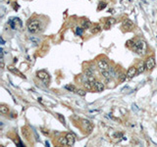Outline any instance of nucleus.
Returning a JSON list of instances; mask_svg holds the SVG:
<instances>
[{
    "label": "nucleus",
    "mask_w": 157,
    "mask_h": 147,
    "mask_svg": "<svg viewBox=\"0 0 157 147\" xmlns=\"http://www.w3.org/2000/svg\"><path fill=\"white\" fill-rule=\"evenodd\" d=\"M39 28H40V22L38 20H33V21L30 22L29 25H28V29L31 33L37 32L38 29H39Z\"/></svg>",
    "instance_id": "f257e3e1"
},
{
    "label": "nucleus",
    "mask_w": 157,
    "mask_h": 147,
    "mask_svg": "<svg viewBox=\"0 0 157 147\" xmlns=\"http://www.w3.org/2000/svg\"><path fill=\"white\" fill-rule=\"evenodd\" d=\"M147 50V45H146V42L143 41V40H140L138 43H137V51L139 54H144L145 51Z\"/></svg>",
    "instance_id": "f03ea898"
},
{
    "label": "nucleus",
    "mask_w": 157,
    "mask_h": 147,
    "mask_svg": "<svg viewBox=\"0 0 157 147\" xmlns=\"http://www.w3.org/2000/svg\"><path fill=\"white\" fill-rule=\"evenodd\" d=\"M144 64H145V67H146V70H152L154 67H155V59H154V57H148L146 60H145V62H144Z\"/></svg>",
    "instance_id": "7ed1b4c3"
},
{
    "label": "nucleus",
    "mask_w": 157,
    "mask_h": 147,
    "mask_svg": "<svg viewBox=\"0 0 157 147\" xmlns=\"http://www.w3.org/2000/svg\"><path fill=\"white\" fill-rule=\"evenodd\" d=\"M36 76H37L39 79L43 80V81L45 82V84H47V81L49 80V74L46 73L45 71H38V72L36 73Z\"/></svg>",
    "instance_id": "20e7f679"
},
{
    "label": "nucleus",
    "mask_w": 157,
    "mask_h": 147,
    "mask_svg": "<svg viewBox=\"0 0 157 147\" xmlns=\"http://www.w3.org/2000/svg\"><path fill=\"white\" fill-rule=\"evenodd\" d=\"M8 70L10 71V72H12L13 74H17V75H19L20 77H22V78H26V76H25V74H22L17 68H15L13 65H10V66H8Z\"/></svg>",
    "instance_id": "39448f33"
},
{
    "label": "nucleus",
    "mask_w": 157,
    "mask_h": 147,
    "mask_svg": "<svg viewBox=\"0 0 157 147\" xmlns=\"http://www.w3.org/2000/svg\"><path fill=\"white\" fill-rule=\"evenodd\" d=\"M136 74H138V68L131 67L127 72V78H133Z\"/></svg>",
    "instance_id": "423d86ee"
},
{
    "label": "nucleus",
    "mask_w": 157,
    "mask_h": 147,
    "mask_svg": "<svg viewBox=\"0 0 157 147\" xmlns=\"http://www.w3.org/2000/svg\"><path fill=\"white\" fill-rule=\"evenodd\" d=\"M134 27H135V25H134V23H133L131 20H125V21L123 22V28H124L125 29L131 30V29H134Z\"/></svg>",
    "instance_id": "0eeeda50"
},
{
    "label": "nucleus",
    "mask_w": 157,
    "mask_h": 147,
    "mask_svg": "<svg viewBox=\"0 0 157 147\" xmlns=\"http://www.w3.org/2000/svg\"><path fill=\"white\" fill-rule=\"evenodd\" d=\"M97 65H98L99 69H101V70H108L109 69V64L105 60H98Z\"/></svg>",
    "instance_id": "6e6552de"
},
{
    "label": "nucleus",
    "mask_w": 157,
    "mask_h": 147,
    "mask_svg": "<svg viewBox=\"0 0 157 147\" xmlns=\"http://www.w3.org/2000/svg\"><path fill=\"white\" fill-rule=\"evenodd\" d=\"M22 134L24 135V137L28 140L31 139V131L27 128V127H23L22 128Z\"/></svg>",
    "instance_id": "1a4fd4ad"
},
{
    "label": "nucleus",
    "mask_w": 157,
    "mask_h": 147,
    "mask_svg": "<svg viewBox=\"0 0 157 147\" xmlns=\"http://www.w3.org/2000/svg\"><path fill=\"white\" fill-rule=\"evenodd\" d=\"M66 137H67V140H68V146H73L75 144V136L73 133H67L66 134Z\"/></svg>",
    "instance_id": "9d476101"
},
{
    "label": "nucleus",
    "mask_w": 157,
    "mask_h": 147,
    "mask_svg": "<svg viewBox=\"0 0 157 147\" xmlns=\"http://www.w3.org/2000/svg\"><path fill=\"white\" fill-rule=\"evenodd\" d=\"M116 23V20L115 19H113V18H110V19H108L107 21H106V23H105V26H104V29H109L114 24Z\"/></svg>",
    "instance_id": "9b49d317"
},
{
    "label": "nucleus",
    "mask_w": 157,
    "mask_h": 147,
    "mask_svg": "<svg viewBox=\"0 0 157 147\" xmlns=\"http://www.w3.org/2000/svg\"><path fill=\"white\" fill-rule=\"evenodd\" d=\"M94 87H95V89H96L97 92H101V91H103V89H104V84H103L101 81H96Z\"/></svg>",
    "instance_id": "f8f14e48"
},
{
    "label": "nucleus",
    "mask_w": 157,
    "mask_h": 147,
    "mask_svg": "<svg viewBox=\"0 0 157 147\" xmlns=\"http://www.w3.org/2000/svg\"><path fill=\"white\" fill-rule=\"evenodd\" d=\"M8 112H9V107H8V106H6V105H4V104L0 105V113H1L2 115H7Z\"/></svg>",
    "instance_id": "ddd939ff"
},
{
    "label": "nucleus",
    "mask_w": 157,
    "mask_h": 147,
    "mask_svg": "<svg viewBox=\"0 0 157 147\" xmlns=\"http://www.w3.org/2000/svg\"><path fill=\"white\" fill-rule=\"evenodd\" d=\"M58 142H59V144L62 145V146H68V140H67V137H66V136L60 137V138L58 139Z\"/></svg>",
    "instance_id": "4468645a"
},
{
    "label": "nucleus",
    "mask_w": 157,
    "mask_h": 147,
    "mask_svg": "<svg viewBox=\"0 0 157 147\" xmlns=\"http://www.w3.org/2000/svg\"><path fill=\"white\" fill-rule=\"evenodd\" d=\"M81 26H82V28L84 29H90V27H91V23L89 22V21H82L81 22Z\"/></svg>",
    "instance_id": "2eb2a0df"
},
{
    "label": "nucleus",
    "mask_w": 157,
    "mask_h": 147,
    "mask_svg": "<svg viewBox=\"0 0 157 147\" xmlns=\"http://www.w3.org/2000/svg\"><path fill=\"white\" fill-rule=\"evenodd\" d=\"M101 30V27L99 26V25H95L92 29H91V32L93 33V34H96V33H98L99 31Z\"/></svg>",
    "instance_id": "dca6fc26"
},
{
    "label": "nucleus",
    "mask_w": 157,
    "mask_h": 147,
    "mask_svg": "<svg viewBox=\"0 0 157 147\" xmlns=\"http://www.w3.org/2000/svg\"><path fill=\"white\" fill-rule=\"evenodd\" d=\"M100 72H101V74H102L105 78H110V77H111V74L109 73L108 70H101V69H100Z\"/></svg>",
    "instance_id": "f3484780"
},
{
    "label": "nucleus",
    "mask_w": 157,
    "mask_h": 147,
    "mask_svg": "<svg viewBox=\"0 0 157 147\" xmlns=\"http://www.w3.org/2000/svg\"><path fill=\"white\" fill-rule=\"evenodd\" d=\"M145 70H146L145 64H142V63H141V64L139 66V68H138V74H142Z\"/></svg>",
    "instance_id": "a211bd4d"
},
{
    "label": "nucleus",
    "mask_w": 157,
    "mask_h": 147,
    "mask_svg": "<svg viewBox=\"0 0 157 147\" xmlns=\"http://www.w3.org/2000/svg\"><path fill=\"white\" fill-rule=\"evenodd\" d=\"M83 86H84V88H86L87 90H90V89L93 87V86H92V84L88 81V79H86V80L83 82Z\"/></svg>",
    "instance_id": "6ab92c4d"
},
{
    "label": "nucleus",
    "mask_w": 157,
    "mask_h": 147,
    "mask_svg": "<svg viewBox=\"0 0 157 147\" xmlns=\"http://www.w3.org/2000/svg\"><path fill=\"white\" fill-rule=\"evenodd\" d=\"M83 28H80V27H77L76 28V33L78 34V36H82V34H83Z\"/></svg>",
    "instance_id": "aec40b11"
},
{
    "label": "nucleus",
    "mask_w": 157,
    "mask_h": 147,
    "mask_svg": "<svg viewBox=\"0 0 157 147\" xmlns=\"http://www.w3.org/2000/svg\"><path fill=\"white\" fill-rule=\"evenodd\" d=\"M106 3L105 2H100L99 4H98V7H97V10L98 11H101V10H103V9H105L106 8Z\"/></svg>",
    "instance_id": "412c9836"
},
{
    "label": "nucleus",
    "mask_w": 157,
    "mask_h": 147,
    "mask_svg": "<svg viewBox=\"0 0 157 147\" xmlns=\"http://www.w3.org/2000/svg\"><path fill=\"white\" fill-rule=\"evenodd\" d=\"M85 132H86V133H91L92 132V131H93V126H92V124H90V125H88L85 129Z\"/></svg>",
    "instance_id": "4be33fe9"
},
{
    "label": "nucleus",
    "mask_w": 157,
    "mask_h": 147,
    "mask_svg": "<svg viewBox=\"0 0 157 147\" xmlns=\"http://www.w3.org/2000/svg\"><path fill=\"white\" fill-rule=\"evenodd\" d=\"M65 88L68 89L69 91H76V87H75L73 84H68V85L65 86Z\"/></svg>",
    "instance_id": "5701e85b"
},
{
    "label": "nucleus",
    "mask_w": 157,
    "mask_h": 147,
    "mask_svg": "<svg viewBox=\"0 0 157 147\" xmlns=\"http://www.w3.org/2000/svg\"><path fill=\"white\" fill-rule=\"evenodd\" d=\"M57 117H58V119H59V121L63 124V125H66V121H65V118L61 115V114H57Z\"/></svg>",
    "instance_id": "b1692460"
},
{
    "label": "nucleus",
    "mask_w": 157,
    "mask_h": 147,
    "mask_svg": "<svg viewBox=\"0 0 157 147\" xmlns=\"http://www.w3.org/2000/svg\"><path fill=\"white\" fill-rule=\"evenodd\" d=\"M81 124H82V126H83V129H85V128H86L88 125H90L91 123H90L88 120H84V119H83V120H81Z\"/></svg>",
    "instance_id": "393cba45"
},
{
    "label": "nucleus",
    "mask_w": 157,
    "mask_h": 147,
    "mask_svg": "<svg viewBox=\"0 0 157 147\" xmlns=\"http://www.w3.org/2000/svg\"><path fill=\"white\" fill-rule=\"evenodd\" d=\"M84 74H85V75H86V76L93 75V71H92V70H90V69H86V70L84 71Z\"/></svg>",
    "instance_id": "a878e982"
},
{
    "label": "nucleus",
    "mask_w": 157,
    "mask_h": 147,
    "mask_svg": "<svg viewBox=\"0 0 157 147\" xmlns=\"http://www.w3.org/2000/svg\"><path fill=\"white\" fill-rule=\"evenodd\" d=\"M77 93H78L79 96H84L85 93H86V91L83 90V89H78V90H77Z\"/></svg>",
    "instance_id": "bb28decb"
},
{
    "label": "nucleus",
    "mask_w": 157,
    "mask_h": 147,
    "mask_svg": "<svg viewBox=\"0 0 157 147\" xmlns=\"http://www.w3.org/2000/svg\"><path fill=\"white\" fill-rule=\"evenodd\" d=\"M126 77H127V74H121V75H120V80H121V81H124V80L126 79Z\"/></svg>",
    "instance_id": "cd10ccee"
},
{
    "label": "nucleus",
    "mask_w": 157,
    "mask_h": 147,
    "mask_svg": "<svg viewBox=\"0 0 157 147\" xmlns=\"http://www.w3.org/2000/svg\"><path fill=\"white\" fill-rule=\"evenodd\" d=\"M16 117H17V114H16L15 112H12V113L10 114V118H11V119H15Z\"/></svg>",
    "instance_id": "c85d7f7f"
},
{
    "label": "nucleus",
    "mask_w": 157,
    "mask_h": 147,
    "mask_svg": "<svg viewBox=\"0 0 157 147\" xmlns=\"http://www.w3.org/2000/svg\"><path fill=\"white\" fill-rule=\"evenodd\" d=\"M0 63H1V69H4V60H3V58H1V60H0Z\"/></svg>",
    "instance_id": "c756f323"
},
{
    "label": "nucleus",
    "mask_w": 157,
    "mask_h": 147,
    "mask_svg": "<svg viewBox=\"0 0 157 147\" xmlns=\"http://www.w3.org/2000/svg\"><path fill=\"white\" fill-rule=\"evenodd\" d=\"M17 61H18V59H17V58H15V59H14V63H17Z\"/></svg>",
    "instance_id": "7c9ffc66"
}]
</instances>
